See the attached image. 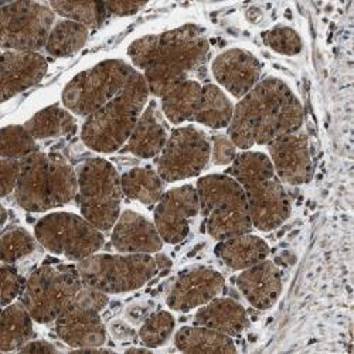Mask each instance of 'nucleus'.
<instances>
[{
    "mask_svg": "<svg viewBox=\"0 0 354 354\" xmlns=\"http://www.w3.org/2000/svg\"><path fill=\"white\" fill-rule=\"evenodd\" d=\"M127 351L128 353H149L151 350H149V347H146V348H136L135 347V348H128Z\"/></svg>",
    "mask_w": 354,
    "mask_h": 354,
    "instance_id": "a18cd8bd",
    "label": "nucleus"
},
{
    "mask_svg": "<svg viewBox=\"0 0 354 354\" xmlns=\"http://www.w3.org/2000/svg\"><path fill=\"white\" fill-rule=\"evenodd\" d=\"M212 158L210 140L194 127L174 129L156 159V171L163 182L186 180L200 174Z\"/></svg>",
    "mask_w": 354,
    "mask_h": 354,
    "instance_id": "4468645a",
    "label": "nucleus"
},
{
    "mask_svg": "<svg viewBox=\"0 0 354 354\" xmlns=\"http://www.w3.org/2000/svg\"><path fill=\"white\" fill-rule=\"evenodd\" d=\"M200 213L197 189L186 185L166 192L155 209V225L167 244L182 243L190 231V221Z\"/></svg>",
    "mask_w": 354,
    "mask_h": 354,
    "instance_id": "2eb2a0df",
    "label": "nucleus"
},
{
    "mask_svg": "<svg viewBox=\"0 0 354 354\" xmlns=\"http://www.w3.org/2000/svg\"><path fill=\"white\" fill-rule=\"evenodd\" d=\"M155 258H156V262H158V267H159V270H165V268H169L170 265H171L170 259H169L166 255H162V254H159V255H156Z\"/></svg>",
    "mask_w": 354,
    "mask_h": 354,
    "instance_id": "c03bdc74",
    "label": "nucleus"
},
{
    "mask_svg": "<svg viewBox=\"0 0 354 354\" xmlns=\"http://www.w3.org/2000/svg\"><path fill=\"white\" fill-rule=\"evenodd\" d=\"M0 155L2 159L21 160L39 151L36 139L24 127H5L0 133Z\"/></svg>",
    "mask_w": 354,
    "mask_h": 354,
    "instance_id": "473e14b6",
    "label": "nucleus"
},
{
    "mask_svg": "<svg viewBox=\"0 0 354 354\" xmlns=\"http://www.w3.org/2000/svg\"><path fill=\"white\" fill-rule=\"evenodd\" d=\"M194 324L232 337L248 329L250 319L239 302L230 298H214L196 313Z\"/></svg>",
    "mask_w": 354,
    "mask_h": 354,
    "instance_id": "5701e85b",
    "label": "nucleus"
},
{
    "mask_svg": "<svg viewBox=\"0 0 354 354\" xmlns=\"http://www.w3.org/2000/svg\"><path fill=\"white\" fill-rule=\"evenodd\" d=\"M270 159L282 183L301 186L309 183L313 176L309 142L301 129L283 135L268 145Z\"/></svg>",
    "mask_w": 354,
    "mask_h": 354,
    "instance_id": "dca6fc26",
    "label": "nucleus"
},
{
    "mask_svg": "<svg viewBox=\"0 0 354 354\" xmlns=\"http://www.w3.org/2000/svg\"><path fill=\"white\" fill-rule=\"evenodd\" d=\"M227 173L241 185L257 230L272 231L288 220L290 200L267 155L259 152L237 155Z\"/></svg>",
    "mask_w": 354,
    "mask_h": 354,
    "instance_id": "7ed1b4c3",
    "label": "nucleus"
},
{
    "mask_svg": "<svg viewBox=\"0 0 354 354\" xmlns=\"http://www.w3.org/2000/svg\"><path fill=\"white\" fill-rule=\"evenodd\" d=\"M212 156L213 162L218 166L230 165L237 158V146L234 142L224 136V135H216L213 136V146H212Z\"/></svg>",
    "mask_w": 354,
    "mask_h": 354,
    "instance_id": "4c0bfd02",
    "label": "nucleus"
},
{
    "mask_svg": "<svg viewBox=\"0 0 354 354\" xmlns=\"http://www.w3.org/2000/svg\"><path fill=\"white\" fill-rule=\"evenodd\" d=\"M147 3L146 2H105V8L109 15L115 16H132L142 10Z\"/></svg>",
    "mask_w": 354,
    "mask_h": 354,
    "instance_id": "ea45409f",
    "label": "nucleus"
},
{
    "mask_svg": "<svg viewBox=\"0 0 354 354\" xmlns=\"http://www.w3.org/2000/svg\"><path fill=\"white\" fill-rule=\"evenodd\" d=\"M106 305V293L85 285L54 322L57 336L74 348L102 346L106 342V329L100 313Z\"/></svg>",
    "mask_w": 354,
    "mask_h": 354,
    "instance_id": "ddd939ff",
    "label": "nucleus"
},
{
    "mask_svg": "<svg viewBox=\"0 0 354 354\" xmlns=\"http://www.w3.org/2000/svg\"><path fill=\"white\" fill-rule=\"evenodd\" d=\"M36 240L50 252L71 261H82L100 251L105 243L102 232L84 217L53 213L35 228Z\"/></svg>",
    "mask_w": 354,
    "mask_h": 354,
    "instance_id": "9b49d317",
    "label": "nucleus"
},
{
    "mask_svg": "<svg viewBox=\"0 0 354 354\" xmlns=\"http://www.w3.org/2000/svg\"><path fill=\"white\" fill-rule=\"evenodd\" d=\"M55 13L50 5L37 2L3 3L0 12V44L5 51L46 48Z\"/></svg>",
    "mask_w": 354,
    "mask_h": 354,
    "instance_id": "f8f14e48",
    "label": "nucleus"
},
{
    "mask_svg": "<svg viewBox=\"0 0 354 354\" xmlns=\"http://www.w3.org/2000/svg\"><path fill=\"white\" fill-rule=\"evenodd\" d=\"M20 177V160L2 159L0 162V186H2V197L15 193Z\"/></svg>",
    "mask_w": 354,
    "mask_h": 354,
    "instance_id": "58836bf2",
    "label": "nucleus"
},
{
    "mask_svg": "<svg viewBox=\"0 0 354 354\" xmlns=\"http://www.w3.org/2000/svg\"><path fill=\"white\" fill-rule=\"evenodd\" d=\"M85 286L77 267L47 263L26 281L20 302L37 323L55 322Z\"/></svg>",
    "mask_w": 354,
    "mask_h": 354,
    "instance_id": "0eeeda50",
    "label": "nucleus"
},
{
    "mask_svg": "<svg viewBox=\"0 0 354 354\" xmlns=\"http://www.w3.org/2000/svg\"><path fill=\"white\" fill-rule=\"evenodd\" d=\"M111 243L122 254H153L163 247L156 225L131 210L124 212L115 223Z\"/></svg>",
    "mask_w": 354,
    "mask_h": 354,
    "instance_id": "aec40b11",
    "label": "nucleus"
},
{
    "mask_svg": "<svg viewBox=\"0 0 354 354\" xmlns=\"http://www.w3.org/2000/svg\"><path fill=\"white\" fill-rule=\"evenodd\" d=\"M88 40V28L71 20H60L53 27L46 51L51 57H70L78 53Z\"/></svg>",
    "mask_w": 354,
    "mask_h": 354,
    "instance_id": "7c9ffc66",
    "label": "nucleus"
},
{
    "mask_svg": "<svg viewBox=\"0 0 354 354\" xmlns=\"http://www.w3.org/2000/svg\"><path fill=\"white\" fill-rule=\"evenodd\" d=\"M111 332H112V336L115 339H120V340H129L132 337H135V330L128 326V324L122 320H116V322H112L111 326H109Z\"/></svg>",
    "mask_w": 354,
    "mask_h": 354,
    "instance_id": "a19ab883",
    "label": "nucleus"
},
{
    "mask_svg": "<svg viewBox=\"0 0 354 354\" xmlns=\"http://www.w3.org/2000/svg\"><path fill=\"white\" fill-rule=\"evenodd\" d=\"M224 285L223 275L214 270L198 267L185 271L167 295V306L177 312H190L217 298Z\"/></svg>",
    "mask_w": 354,
    "mask_h": 354,
    "instance_id": "f3484780",
    "label": "nucleus"
},
{
    "mask_svg": "<svg viewBox=\"0 0 354 354\" xmlns=\"http://www.w3.org/2000/svg\"><path fill=\"white\" fill-rule=\"evenodd\" d=\"M262 40L271 50L283 55H298L304 48V43L298 32L286 26H278L265 32L262 35Z\"/></svg>",
    "mask_w": 354,
    "mask_h": 354,
    "instance_id": "c9c22d12",
    "label": "nucleus"
},
{
    "mask_svg": "<svg viewBox=\"0 0 354 354\" xmlns=\"http://www.w3.org/2000/svg\"><path fill=\"white\" fill-rule=\"evenodd\" d=\"M0 248H2L3 263H15L36 250V241L30 232L16 227L3 231Z\"/></svg>",
    "mask_w": 354,
    "mask_h": 354,
    "instance_id": "f704fd0d",
    "label": "nucleus"
},
{
    "mask_svg": "<svg viewBox=\"0 0 354 354\" xmlns=\"http://www.w3.org/2000/svg\"><path fill=\"white\" fill-rule=\"evenodd\" d=\"M122 193L145 205L158 204L165 194V182L158 171L147 167H135L121 177Z\"/></svg>",
    "mask_w": 354,
    "mask_h": 354,
    "instance_id": "c85d7f7f",
    "label": "nucleus"
},
{
    "mask_svg": "<svg viewBox=\"0 0 354 354\" xmlns=\"http://www.w3.org/2000/svg\"><path fill=\"white\" fill-rule=\"evenodd\" d=\"M200 213L212 237L223 241L250 234L252 220L241 185L228 174H209L197 182Z\"/></svg>",
    "mask_w": 354,
    "mask_h": 354,
    "instance_id": "423d86ee",
    "label": "nucleus"
},
{
    "mask_svg": "<svg viewBox=\"0 0 354 354\" xmlns=\"http://www.w3.org/2000/svg\"><path fill=\"white\" fill-rule=\"evenodd\" d=\"M50 8L66 20L80 23L86 28H98L109 15L105 2H50Z\"/></svg>",
    "mask_w": 354,
    "mask_h": 354,
    "instance_id": "2f4dec72",
    "label": "nucleus"
},
{
    "mask_svg": "<svg viewBox=\"0 0 354 354\" xmlns=\"http://www.w3.org/2000/svg\"><path fill=\"white\" fill-rule=\"evenodd\" d=\"M33 317L19 304H10L3 308L2 319H0V351H15L20 350L35 337Z\"/></svg>",
    "mask_w": 354,
    "mask_h": 354,
    "instance_id": "393cba45",
    "label": "nucleus"
},
{
    "mask_svg": "<svg viewBox=\"0 0 354 354\" xmlns=\"http://www.w3.org/2000/svg\"><path fill=\"white\" fill-rule=\"evenodd\" d=\"M201 95V85L194 80H187L176 85L162 97V112L167 121L180 125L192 121Z\"/></svg>",
    "mask_w": 354,
    "mask_h": 354,
    "instance_id": "cd10ccee",
    "label": "nucleus"
},
{
    "mask_svg": "<svg viewBox=\"0 0 354 354\" xmlns=\"http://www.w3.org/2000/svg\"><path fill=\"white\" fill-rule=\"evenodd\" d=\"M0 275H2V306L6 308L10 305L17 297H20L26 281L19 275V272L12 267L10 263H3L2 270H0Z\"/></svg>",
    "mask_w": 354,
    "mask_h": 354,
    "instance_id": "e433bc0d",
    "label": "nucleus"
},
{
    "mask_svg": "<svg viewBox=\"0 0 354 354\" xmlns=\"http://www.w3.org/2000/svg\"><path fill=\"white\" fill-rule=\"evenodd\" d=\"M209 51L210 43L204 28L185 24L135 40L128 55L135 67L143 70L149 93L162 98L176 85L190 80L204 66Z\"/></svg>",
    "mask_w": 354,
    "mask_h": 354,
    "instance_id": "f257e3e1",
    "label": "nucleus"
},
{
    "mask_svg": "<svg viewBox=\"0 0 354 354\" xmlns=\"http://www.w3.org/2000/svg\"><path fill=\"white\" fill-rule=\"evenodd\" d=\"M77 201L81 214L100 231H109L120 218L122 187L116 169L105 159L85 160L78 171Z\"/></svg>",
    "mask_w": 354,
    "mask_h": 354,
    "instance_id": "6e6552de",
    "label": "nucleus"
},
{
    "mask_svg": "<svg viewBox=\"0 0 354 354\" xmlns=\"http://www.w3.org/2000/svg\"><path fill=\"white\" fill-rule=\"evenodd\" d=\"M77 193L78 176L62 155L36 152L20 160L15 200L23 210L44 213L70 203Z\"/></svg>",
    "mask_w": 354,
    "mask_h": 354,
    "instance_id": "20e7f679",
    "label": "nucleus"
},
{
    "mask_svg": "<svg viewBox=\"0 0 354 354\" xmlns=\"http://www.w3.org/2000/svg\"><path fill=\"white\" fill-rule=\"evenodd\" d=\"M174 330V317L169 312H156L147 317L139 330L142 344L149 348L163 346Z\"/></svg>",
    "mask_w": 354,
    "mask_h": 354,
    "instance_id": "72a5a7b5",
    "label": "nucleus"
},
{
    "mask_svg": "<svg viewBox=\"0 0 354 354\" xmlns=\"http://www.w3.org/2000/svg\"><path fill=\"white\" fill-rule=\"evenodd\" d=\"M169 136V128L162 111L158 104L152 101L142 112L124 147V152H129L142 159L156 158L163 151Z\"/></svg>",
    "mask_w": 354,
    "mask_h": 354,
    "instance_id": "4be33fe9",
    "label": "nucleus"
},
{
    "mask_svg": "<svg viewBox=\"0 0 354 354\" xmlns=\"http://www.w3.org/2000/svg\"><path fill=\"white\" fill-rule=\"evenodd\" d=\"M174 344L183 353H235L231 336L204 326H186L174 336Z\"/></svg>",
    "mask_w": 354,
    "mask_h": 354,
    "instance_id": "a878e982",
    "label": "nucleus"
},
{
    "mask_svg": "<svg viewBox=\"0 0 354 354\" xmlns=\"http://www.w3.org/2000/svg\"><path fill=\"white\" fill-rule=\"evenodd\" d=\"M135 73L122 60H106L77 74L64 88L63 104L70 112L88 118L120 94Z\"/></svg>",
    "mask_w": 354,
    "mask_h": 354,
    "instance_id": "9d476101",
    "label": "nucleus"
},
{
    "mask_svg": "<svg viewBox=\"0 0 354 354\" xmlns=\"http://www.w3.org/2000/svg\"><path fill=\"white\" fill-rule=\"evenodd\" d=\"M77 270L85 285L104 293L139 289L160 271L151 254H94L80 261Z\"/></svg>",
    "mask_w": 354,
    "mask_h": 354,
    "instance_id": "1a4fd4ad",
    "label": "nucleus"
},
{
    "mask_svg": "<svg viewBox=\"0 0 354 354\" xmlns=\"http://www.w3.org/2000/svg\"><path fill=\"white\" fill-rule=\"evenodd\" d=\"M237 286L251 306L258 310L271 309L282 292L281 271L272 261L263 259L239 275Z\"/></svg>",
    "mask_w": 354,
    "mask_h": 354,
    "instance_id": "412c9836",
    "label": "nucleus"
},
{
    "mask_svg": "<svg viewBox=\"0 0 354 354\" xmlns=\"http://www.w3.org/2000/svg\"><path fill=\"white\" fill-rule=\"evenodd\" d=\"M35 139L60 138L77 132V121L68 109L51 105L41 109L24 124Z\"/></svg>",
    "mask_w": 354,
    "mask_h": 354,
    "instance_id": "c756f323",
    "label": "nucleus"
},
{
    "mask_svg": "<svg viewBox=\"0 0 354 354\" xmlns=\"http://www.w3.org/2000/svg\"><path fill=\"white\" fill-rule=\"evenodd\" d=\"M149 94L143 74L135 70L120 94L86 118L81 129L82 142L100 153L120 151L131 138Z\"/></svg>",
    "mask_w": 354,
    "mask_h": 354,
    "instance_id": "39448f33",
    "label": "nucleus"
},
{
    "mask_svg": "<svg viewBox=\"0 0 354 354\" xmlns=\"http://www.w3.org/2000/svg\"><path fill=\"white\" fill-rule=\"evenodd\" d=\"M47 73V62L35 51H5L2 54V101L28 90L39 84Z\"/></svg>",
    "mask_w": 354,
    "mask_h": 354,
    "instance_id": "6ab92c4d",
    "label": "nucleus"
},
{
    "mask_svg": "<svg viewBox=\"0 0 354 354\" xmlns=\"http://www.w3.org/2000/svg\"><path fill=\"white\" fill-rule=\"evenodd\" d=\"M151 312V306L149 305H133L132 308H129L128 310V317L133 322H145L147 317H149Z\"/></svg>",
    "mask_w": 354,
    "mask_h": 354,
    "instance_id": "37998d69",
    "label": "nucleus"
},
{
    "mask_svg": "<svg viewBox=\"0 0 354 354\" xmlns=\"http://www.w3.org/2000/svg\"><path fill=\"white\" fill-rule=\"evenodd\" d=\"M232 113L234 106L227 95L217 85L207 84L201 86L200 101L192 121L213 129H223L230 127Z\"/></svg>",
    "mask_w": 354,
    "mask_h": 354,
    "instance_id": "bb28decb",
    "label": "nucleus"
},
{
    "mask_svg": "<svg viewBox=\"0 0 354 354\" xmlns=\"http://www.w3.org/2000/svg\"><path fill=\"white\" fill-rule=\"evenodd\" d=\"M19 351L20 353H57V348L48 342L35 340L24 344Z\"/></svg>",
    "mask_w": 354,
    "mask_h": 354,
    "instance_id": "79ce46f5",
    "label": "nucleus"
},
{
    "mask_svg": "<svg viewBox=\"0 0 354 354\" xmlns=\"http://www.w3.org/2000/svg\"><path fill=\"white\" fill-rule=\"evenodd\" d=\"M213 75L235 98H244L259 82L261 64L257 57L241 48H231L216 57Z\"/></svg>",
    "mask_w": 354,
    "mask_h": 354,
    "instance_id": "a211bd4d",
    "label": "nucleus"
},
{
    "mask_svg": "<svg viewBox=\"0 0 354 354\" xmlns=\"http://www.w3.org/2000/svg\"><path fill=\"white\" fill-rule=\"evenodd\" d=\"M304 124V108L290 88L278 78H265L234 108L228 136L240 149L297 132Z\"/></svg>",
    "mask_w": 354,
    "mask_h": 354,
    "instance_id": "f03ea898",
    "label": "nucleus"
},
{
    "mask_svg": "<svg viewBox=\"0 0 354 354\" xmlns=\"http://www.w3.org/2000/svg\"><path fill=\"white\" fill-rule=\"evenodd\" d=\"M214 252L228 268L244 271L267 259L270 247L257 235L243 234L220 241L216 245Z\"/></svg>",
    "mask_w": 354,
    "mask_h": 354,
    "instance_id": "b1692460",
    "label": "nucleus"
},
{
    "mask_svg": "<svg viewBox=\"0 0 354 354\" xmlns=\"http://www.w3.org/2000/svg\"><path fill=\"white\" fill-rule=\"evenodd\" d=\"M0 210H2V225H5V223H6V220H8V212H6V209L3 207H0Z\"/></svg>",
    "mask_w": 354,
    "mask_h": 354,
    "instance_id": "49530a36",
    "label": "nucleus"
}]
</instances>
